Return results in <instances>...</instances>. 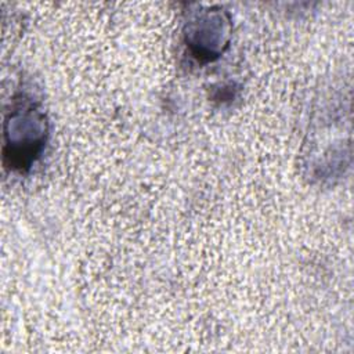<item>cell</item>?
I'll list each match as a JSON object with an SVG mask.
<instances>
[{
  "instance_id": "cell-1",
  "label": "cell",
  "mask_w": 354,
  "mask_h": 354,
  "mask_svg": "<svg viewBox=\"0 0 354 354\" xmlns=\"http://www.w3.org/2000/svg\"><path fill=\"white\" fill-rule=\"evenodd\" d=\"M47 120L30 101L15 104L4 122L3 156L8 167L24 171L40 156L47 140Z\"/></svg>"
},
{
  "instance_id": "cell-2",
  "label": "cell",
  "mask_w": 354,
  "mask_h": 354,
  "mask_svg": "<svg viewBox=\"0 0 354 354\" xmlns=\"http://www.w3.org/2000/svg\"><path fill=\"white\" fill-rule=\"evenodd\" d=\"M212 18L203 17L192 22L185 30V43L198 61L209 62L220 57L228 44V29L220 17L213 26Z\"/></svg>"
}]
</instances>
